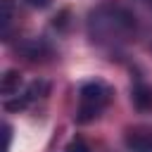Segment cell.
<instances>
[{
    "label": "cell",
    "mask_w": 152,
    "mask_h": 152,
    "mask_svg": "<svg viewBox=\"0 0 152 152\" xmlns=\"http://www.w3.org/2000/svg\"><path fill=\"white\" fill-rule=\"evenodd\" d=\"M31 7H38V10H43V7H48L50 5V0H26Z\"/></svg>",
    "instance_id": "cell-8"
},
{
    "label": "cell",
    "mask_w": 152,
    "mask_h": 152,
    "mask_svg": "<svg viewBox=\"0 0 152 152\" xmlns=\"http://www.w3.org/2000/svg\"><path fill=\"white\" fill-rule=\"evenodd\" d=\"M124 142L131 152H152V128H145V126L128 128L124 135Z\"/></svg>",
    "instance_id": "cell-3"
},
{
    "label": "cell",
    "mask_w": 152,
    "mask_h": 152,
    "mask_svg": "<svg viewBox=\"0 0 152 152\" xmlns=\"http://www.w3.org/2000/svg\"><path fill=\"white\" fill-rule=\"evenodd\" d=\"M88 36L95 45L116 50L135 36V17L121 5H100L88 17Z\"/></svg>",
    "instance_id": "cell-1"
},
{
    "label": "cell",
    "mask_w": 152,
    "mask_h": 152,
    "mask_svg": "<svg viewBox=\"0 0 152 152\" xmlns=\"http://www.w3.org/2000/svg\"><path fill=\"white\" fill-rule=\"evenodd\" d=\"M0 7H2V12H0V28H2V38H7V33H10V26H12V0H0Z\"/></svg>",
    "instance_id": "cell-5"
},
{
    "label": "cell",
    "mask_w": 152,
    "mask_h": 152,
    "mask_svg": "<svg viewBox=\"0 0 152 152\" xmlns=\"http://www.w3.org/2000/svg\"><path fill=\"white\" fill-rule=\"evenodd\" d=\"M145 2H152V0H145Z\"/></svg>",
    "instance_id": "cell-9"
},
{
    "label": "cell",
    "mask_w": 152,
    "mask_h": 152,
    "mask_svg": "<svg viewBox=\"0 0 152 152\" xmlns=\"http://www.w3.org/2000/svg\"><path fill=\"white\" fill-rule=\"evenodd\" d=\"M64 152H90V147H88L81 138H76V140H71V142L64 147Z\"/></svg>",
    "instance_id": "cell-7"
},
{
    "label": "cell",
    "mask_w": 152,
    "mask_h": 152,
    "mask_svg": "<svg viewBox=\"0 0 152 152\" xmlns=\"http://www.w3.org/2000/svg\"><path fill=\"white\" fill-rule=\"evenodd\" d=\"M19 86H21V78L17 71H7L5 78H2V93L5 95H19Z\"/></svg>",
    "instance_id": "cell-6"
},
{
    "label": "cell",
    "mask_w": 152,
    "mask_h": 152,
    "mask_svg": "<svg viewBox=\"0 0 152 152\" xmlns=\"http://www.w3.org/2000/svg\"><path fill=\"white\" fill-rule=\"evenodd\" d=\"M112 100V88L102 81H88L78 90V109H76V121L78 124H90L95 121L104 107Z\"/></svg>",
    "instance_id": "cell-2"
},
{
    "label": "cell",
    "mask_w": 152,
    "mask_h": 152,
    "mask_svg": "<svg viewBox=\"0 0 152 152\" xmlns=\"http://www.w3.org/2000/svg\"><path fill=\"white\" fill-rule=\"evenodd\" d=\"M131 102L138 112H152V88L145 86V83H138L133 86L131 90Z\"/></svg>",
    "instance_id": "cell-4"
}]
</instances>
